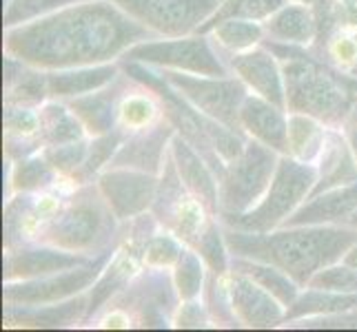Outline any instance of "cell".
<instances>
[{"mask_svg":"<svg viewBox=\"0 0 357 332\" xmlns=\"http://www.w3.org/2000/svg\"><path fill=\"white\" fill-rule=\"evenodd\" d=\"M89 292L78 297L47 303V306H11L5 303V326H22V328H69L76 326L87 317Z\"/></svg>","mask_w":357,"mask_h":332,"instance_id":"21","label":"cell"},{"mask_svg":"<svg viewBox=\"0 0 357 332\" xmlns=\"http://www.w3.org/2000/svg\"><path fill=\"white\" fill-rule=\"evenodd\" d=\"M229 71L238 76L251 93L264 97L282 109H287V89L282 63L273 52H268L264 45L251 49V52L222 56Z\"/></svg>","mask_w":357,"mask_h":332,"instance_id":"13","label":"cell"},{"mask_svg":"<svg viewBox=\"0 0 357 332\" xmlns=\"http://www.w3.org/2000/svg\"><path fill=\"white\" fill-rule=\"evenodd\" d=\"M45 149L40 113L33 106L5 104V157L9 162L36 155Z\"/></svg>","mask_w":357,"mask_h":332,"instance_id":"23","label":"cell"},{"mask_svg":"<svg viewBox=\"0 0 357 332\" xmlns=\"http://www.w3.org/2000/svg\"><path fill=\"white\" fill-rule=\"evenodd\" d=\"M158 38L112 0H80L5 29V54L43 71L118 63L133 45Z\"/></svg>","mask_w":357,"mask_h":332,"instance_id":"1","label":"cell"},{"mask_svg":"<svg viewBox=\"0 0 357 332\" xmlns=\"http://www.w3.org/2000/svg\"><path fill=\"white\" fill-rule=\"evenodd\" d=\"M162 118V100L151 89L142 87L138 82H133L131 89H125L118 102V129L131 135L158 125Z\"/></svg>","mask_w":357,"mask_h":332,"instance_id":"25","label":"cell"},{"mask_svg":"<svg viewBox=\"0 0 357 332\" xmlns=\"http://www.w3.org/2000/svg\"><path fill=\"white\" fill-rule=\"evenodd\" d=\"M240 129L246 138L289 155V111L249 91L240 106Z\"/></svg>","mask_w":357,"mask_h":332,"instance_id":"17","label":"cell"},{"mask_svg":"<svg viewBox=\"0 0 357 332\" xmlns=\"http://www.w3.org/2000/svg\"><path fill=\"white\" fill-rule=\"evenodd\" d=\"M96 184L122 224V221L151 211L160 187V175L138 168L109 166L96 177Z\"/></svg>","mask_w":357,"mask_h":332,"instance_id":"12","label":"cell"},{"mask_svg":"<svg viewBox=\"0 0 357 332\" xmlns=\"http://www.w3.org/2000/svg\"><path fill=\"white\" fill-rule=\"evenodd\" d=\"M38 113H40V135L45 146L67 144V142H78L89 138L80 118L73 113V109L65 100L49 97L45 104L38 106Z\"/></svg>","mask_w":357,"mask_h":332,"instance_id":"26","label":"cell"},{"mask_svg":"<svg viewBox=\"0 0 357 332\" xmlns=\"http://www.w3.org/2000/svg\"><path fill=\"white\" fill-rule=\"evenodd\" d=\"M195 251L200 253L204 264L208 266V273L225 275L231 270V253L225 239V228L218 217L211 219V224L206 226L200 242L195 244Z\"/></svg>","mask_w":357,"mask_h":332,"instance_id":"35","label":"cell"},{"mask_svg":"<svg viewBox=\"0 0 357 332\" xmlns=\"http://www.w3.org/2000/svg\"><path fill=\"white\" fill-rule=\"evenodd\" d=\"M206 264L195 248H184L180 262L174 266V286L178 290L180 301L200 299L206 286Z\"/></svg>","mask_w":357,"mask_h":332,"instance_id":"33","label":"cell"},{"mask_svg":"<svg viewBox=\"0 0 357 332\" xmlns=\"http://www.w3.org/2000/svg\"><path fill=\"white\" fill-rule=\"evenodd\" d=\"M306 288L357 294V268L344 264V262H335V264L322 268L319 273H315Z\"/></svg>","mask_w":357,"mask_h":332,"instance_id":"40","label":"cell"},{"mask_svg":"<svg viewBox=\"0 0 357 332\" xmlns=\"http://www.w3.org/2000/svg\"><path fill=\"white\" fill-rule=\"evenodd\" d=\"M231 270L249 275L253 281H257L262 288H266L271 294H273V297H278L287 308L295 303V299H298L300 292L304 290L291 275L284 273V270H280L278 266L266 264V262L246 260V257L231 255Z\"/></svg>","mask_w":357,"mask_h":332,"instance_id":"27","label":"cell"},{"mask_svg":"<svg viewBox=\"0 0 357 332\" xmlns=\"http://www.w3.org/2000/svg\"><path fill=\"white\" fill-rule=\"evenodd\" d=\"M229 297L238 326L275 328L287 319V306L238 270H229Z\"/></svg>","mask_w":357,"mask_h":332,"instance_id":"14","label":"cell"},{"mask_svg":"<svg viewBox=\"0 0 357 332\" xmlns=\"http://www.w3.org/2000/svg\"><path fill=\"white\" fill-rule=\"evenodd\" d=\"M158 71L162 73V78L171 87L182 97H187L198 111L242 131L240 106L244 102V97L249 95V89H246V84L238 76L215 78V76H195V73L171 71V69H158Z\"/></svg>","mask_w":357,"mask_h":332,"instance_id":"9","label":"cell"},{"mask_svg":"<svg viewBox=\"0 0 357 332\" xmlns=\"http://www.w3.org/2000/svg\"><path fill=\"white\" fill-rule=\"evenodd\" d=\"M89 142H91V138H84L78 142H67V144L45 146L43 155L52 162V166L63 177H73L82 168L84 159L89 155Z\"/></svg>","mask_w":357,"mask_h":332,"instance_id":"38","label":"cell"},{"mask_svg":"<svg viewBox=\"0 0 357 332\" xmlns=\"http://www.w3.org/2000/svg\"><path fill=\"white\" fill-rule=\"evenodd\" d=\"M317 182V166L304 164L291 155H280L275 175L264 195V200L251 208L249 213H222L218 219L225 226L251 230V232H268L280 228L284 221L309 200V195Z\"/></svg>","mask_w":357,"mask_h":332,"instance_id":"5","label":"cell"},{"mask_svg":"<svg viewBox=\"0 0 357 332\" xmlns=\"http://www.w3.org/2000/svg\"><path fill=\"white\" fill-rule=\"evenodd\" d=\"M222 228L231 255L273 264L302 288L309 286L322 268L342 262L344 253L357 242V228L347 224L280 226L268 232L240 230L225 224Z\"/></svg>","mask_w":357,"mask_h":332,"instance_id":"2","label":"cell"},{"mask_svg":"<svg viewBox=\"0 0 357 332\" xmlns=\"http://www.w3.org/2000/svg\"><path fill=\"white\" fill-rule=\"evenodd\" d=\"M96 257L71 253L47 244H22L5 253V281L38 279L78 268L93 262Z\"/></svg>","mask_w":357,"mask_h":332,"instance_id":"15","label":"cell"},{"mask_svg":"<svg viewBox=\"0 0 357 332\" xmlns=\"http://www.w3.org/2000/svg\"><path fill=\"white\" fill-rule=\"evenodd\" d=\"M264 31H266L264 40L311 47L315 38L313 7L302 3H287L264 22Z\"/></svg>","mask_w":357,"mask_h":332,"instance_id":"24","label":"cell"},{"mask_svg":"<svg viewBox=\"0 0 357 332\" xmlns=\"http://www.w3.org/2000/svg\"><path fill=\"white\" fill-rule=\"evenodd\" d=\"M324 63L337 71L355 76L357 73V33L347 31V29L335 31L333 38L326 45Z\"/></svg>","mask_w":357,"mask_h":332,"instance_id":"39","label":"cell"},{"mask_svg":"<svg viewBox=\"0 0 357 332\" xmlns=\"http://www.w3.org/2000/svg\"><path fill=\"white\" fill-rule=\"evenodd\" d=\"M129 82L131 78L127 73H120L116 82H112L105 89L73 97V100H65L73 109V113L80 118V122L89 133V138L105 135L118 127V102L122 93H125V89L129 87Z\"/></svg>","mask_w":357,"mask_h":332,"instance_id":"19","label":"cell"},{"mask_svg":"<svg viewBox=\"0 0 357 332\" xmlns=\"http://www.w3.org/2000/svg\"><path fill=\"white\" fill-rule=\"evenodd\" d=\"M342 262H344V264H349V266H353V268H357V242L351 246V248H349L347 253H344Z\"/></svg>","mask_w":357,"mask_h":332,"instance_id":"44","label":"cell"},{"mask_svg":"<svg viewBox=\"0 0 357 332\" xmlns=\"http://www.w3.org/2000/svg\"><path fill=\"white\" fill-rule=\"evenodd\" d=\"M315 166H317V182L309 195V200L319 193L357 182V159L353 155V149L342 127H328L324 149Z\"/></svg>","mask_w":357,"mask_h":332,"instance_id":"20","label":"cell"},{"mask_svg":"<svg viewBox=\"0 0 357 332\" xmlns=\"http://www.w3.org/2000/svg\"><path fill=\"white\" fill-rule=\"evenodd\" d=\"M158 38L198 33L222 0H112Z\"/></svg>","mask_w":357,"mask_h":332,"instance_id":"10","label":"cell"},{"mask_svg":"<svg viewBox=\"0 0 357 332\" xmlns=\"http://www.w3.org/2000/svg\"><path fill=\"white\" fill-rule=\"evenodd\" d=\"M176 129L171 127V122L162 118L158 125L131 133L120 144L114 159L109 166H122V168H138L146 171V173L162 175L167 157H169V144L174 138ZM107 166V168H109Z\"/></svg>","mask_w":357,"mask_h":332,"instance_id":"16","label":"cell"},{"mask_svg":"<svg viewBox=\"0 0 357 332\" xmlns=\"http://www.w3.org/2000/svg\"><path fill=\"white\" fill-rule=\"evenodd\" d=\"M328 127L317 118L289 113V155L304 164H317L326 142Z\"/></svg>","mask_w":357,"mask_h":332,"instance_id":"30","label":"cell"},{"mask_svg":"<svg viewBox=\"0 0 357 332\" xmlns=\"http://www.w3.org/2000/svg\"><path fill=\"white\" fill-rule=\"evenodd\" d=\"M122 73L120 63L89 65V67H73L47 71L49 95L56 100H73V97L93 93L98 89L109 87Z\"/></svg>","mask_w":357,"mask_h":332,"instance_id":"22","label":"cell"},{"mask_svg":"<svg viewBox=\"0 0 357 332\" xmlns=\"http://www.w3.org/2000/svg\"><path fill=\"white\" fill-rule=\"evenodd\" d=\"M120 221L102 198L98 184H80L73 189L60 211L40 228L33 244L98 257L116 248Z\"/></svg>","mask_w":357,"mask_h":332,"instance_id":"3","label":"cell"},{"mask_svg":"<svg viewBox=\"0 0 357 332\" xmlns=\"http://www.w3.org/2000/svg\"><path fill=\"white\" fill-rule=\"evenodd\" d=\"M187 248V244L180 242L174 232L167 228L153 232V237L146 242L144 248V266L146 268H165L174 270V266L180 262V257Z\"/></svg>","mask_w":357,"mask_h":332,"instance_id":"37","label":"cell"},{"mask_svg":"<svg viewBox=\"0 0 357 332\" xmlns=\"http://www.w3.org/2000/svg\"><path fill=\"white\" fill-rule=\"evenodd\" d=\"M169 153L174 159L176 171L182 180L184 187L189 189L193 198H198L206 211L213 217L220 213V187H218V175L215 171L208 166L206 159L193 149V146L182 138L180 133H174L169 144Z\"/></svg>","mask_w":357,"mask_h":332,"instance_id":"18","label":"cell"},{"mask_svg":"<svg viewBox=\"0 0 357 332\" xmlns=\"http://www.w3.org/2000/svg\"><path fill=\"white\" fill-rule=\"evenodd\" d=\"M287 89V111L317 118L326 127H342L357 97L344 87L340 71L315 58L309 47L282 63Z\"/></svg>","mask_w":357,"mask_h":332,"instance_id":"4","label":"cell"},{"mask_svg":"<svg viewBox=\"0 0 357 332\" xmlns=\"http://www.w3.org/2000/svg\"><path fill=\"white\" fill-rule=\"evenodd\" d=\"M151 213L160 221V226L174 232L189 248H195L206 226L211 224V219H215L206 211V206L198 198H193L189 189L182 184L171 153L167 157L162 175H160V187Z\"/></svg>","mask_w":357,"mask_h":332,"instance_id":"8","label":"cell"},{"mask_svg":"<svg viewBox=\"0 0 357 332\" xmlns=\"http://www.w3.org/2000/svg\"><path fill=\"white\" fill-rule=\"evenodd\" d=\"M355 76H357V73H355Z\"/></svg>","mask_w":357,"mask_h":332,"instance_id":"47","label":"cell"},{"mask_svg":"<svg viewBox=\"0 0 357 332\" xmlns=\"http://www.w3.org/2000/svg\"><path fill=\"white\" fill-rule=\"evenodd\" d=\"M211 322H213V317L208 313L206 303H200V299H189V301H180L171 326L174 328H206Z\"/></svg>","mask_w":357,"mask_h":332,"instance_id":"41","label":"cell"},{"mask_svg":"<svg viewBox=\"0 0 357 332\" xmlns=\"http://www.w3.org/2000/svg\"><path fill=\"white\" fill-rule=\"evenodd\" d=\"M340 27L357 33V0H337Z\"/></svg>","mask_w":357,"mask_h":332,"instance_id":"42","label":"cell"},{"mask_svg":"<svg viewBox=\"0 0 357 332\" xmlns=\"http://www.w3.org/2000/svg\"><path fill=\"white\" fill-rule=\"evenodd\" d=\"M49 82H47V71L29 67L22 73L20 80L11 89L5 91V104H16V106H33L38 109L49 100Z\"/></svg>","mask_w":357,"mask_h":332,"instance_id":"34","label":"cell"},{"mask_svg":"<svg viewBox=\"0 0 357 332\" xmlns=\"http://www.w3.org/2000/svg\"><path fill=\"white\" fill-rule=\"evenodd\" d=\"M206 35L213 40L220 54L231 56V54L251 52V49L260 47L266 38V31H264V22L229 18V20L218 22Z\"/></svg>","mask_w":357,"mask_h":332,"instance_id":"31","label":"cell"},{"mask_svg":"<svg viewBox=\"0 0 357 332\" xmlns=\"http://www.w3.org/2000/svg\"><path fill=\"white\" fill-rule=\"evenodd\" d=\"M120 60H133L155 69L225 78L231 71L222 54L206 33H189L180 38H151L133 45Z\"/></svg>","mask_w":357,"mask_h":332,"instance_id":"7","label":"cell"},{"mask_svg":"<svg viewBox=\"0 0 357 332\" xmlns=\"http://www.w3.org/2000/svg\"><path fill=\"white\" fill-rule=\"evenodd\" d=\"M357 310V294L347 292H331L319 288H304L293 306L287 308L284 324L300 322L306 317H326Z\"/></svg>","mask_w":357,"mask_h":332,"instance_id":"28","label":"cell"},{"mask_svg":"<svg viewBox=\"0 0 357 332\" xmlns=\"http://www.w3.org/2000/svg\"><path fill=\"white\" fill-rule=\"evenodd\" d=\"M344 224H347V226H351V228H357V211L347 219V221H344Z\"/></svg>","mask_w":357,"mask_h":332,"instance_id":"45","label":"cell"},{"mask_svg":"<svg viewBox=\"0 0 357 332\" xmlns=\"http://www.w3.org/2000/svg\"><path fill=\"white\" fill-rule=\"evenodd\" d=\"M9 162V159H7ZM58 171L52 166V162L40 153L29 155V157H22L11 162V171H9V193H7V200L11 195L16 193H43L54 189L56 184L60 182Z\"/></svg>","mask_w":357,"mask_h":332,"instance_id":"29","label":"cell"},{"mask_svg":"<svg viewBox=\"0 0 357 332\" xmlns=\"http://www.w3.org/2000/svg\"><path fill=\"white\" fill-rule=\"evenodd\" d=\"M289 3H302V5H313L317 0H289Z\"/></svg>","mask_w":357,"mask_h":332,"instance_id":"46","label":"cell"},{"mask_svg":"<svg viewBox=\"0 0 357 332\" xmlns=\"http://www.w3.org/2000/svg\"><path fill=\"white\" fill-rule=\"evenodd\" d=\"M280 153L253 138L246 140L244 153L225 164L218 175L220 187V213H249L264 200L273 182Z\"/></svg>","mask_w":357,"mask_h":332,"instance_id":"6","label":"cell"},{"mask_svg":"<svg viewBox=\"0 0 357 332\" xmlns=\"http://www.w3.org/2000/svg\"><path fill=\"white\" fill-rule=\"evenodd\" d=\"M116 248L98 255L93 262L56 273L49 277L38 279H22V281H5V303L11 306H47V303H60L78 297L82 292H89V288L100 277L102 268L107 266L109 257Z\"/></svg>","mask_w":357,"mask_h":332,"instance_id":"11","label":"cell"},{"mask_svg":"<svg viewBox=\"0 0 357 332\" xmlns=\"http://www.w3.org/2000/svg\"><path fill=\"white\" fill-rule=\"evenodd\" d=\"M289 0H222L215 14L208 18L198 33H208L218 22L229 18H244L255 22H266L280 7H284Z\"/></svg>","mask_w":357,"mask_h":332,"instance_id":"32","label":"cell"},{"mask_svg":"<svg viewBox=\"0 0 357 332\" xmlns=\"http://www.w3.org/2000/svg\"><path fill=\"white\" fill-rule=\"evenodd\" d=\"M80 0H5V29L54 14Z\"/></svg>","mask_w":357,"mask_h":332,"instance_id":"36","label":"cell"},{"mask_svg":"<svg viewBox=\"0 0 357 332\" xmlns=\"http://www.w3.org/2000/svg\"><path fill=\"white\" fill-rule=\"evenodd\" d=\"M342 131H344V135H347V140H349L351 149H353V155L357 159V122L355 120H347L342 125Z\"/></svg>","mask_w":357,"mask_h":332,"instance_id":"43","label":"cell"}]
</instances>
